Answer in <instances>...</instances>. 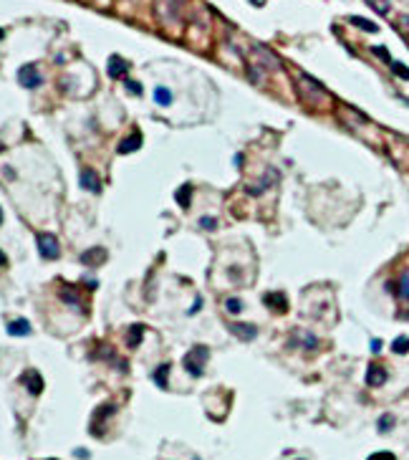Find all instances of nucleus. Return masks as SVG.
<instances>
[{
    "instance_id": "nucleus-18",
    "label": "nucleus",
    "mask_w": 409,
    "mask_h": 460,
    "mask_svg": "<svg viewBox=\"0 0 409 460\" xmlns=\"http://www.w3.org/2000/svg\"><path fill=\"white\" fill-rule=\"evenodd\" d=\"M366 5H369L374 13H379V15H389V10H392V0H366Z\"/></svg>"
},
{
    "instance_id": "nucleus-19",
    "label": "nucleus",
    "mask_w": 409,
    "mask_h": 460,
    "mask_svg": "<svg viewBox=\"0 0 409 460\" xmlns=\"http://www.w3.org/2000/svg\"><path fill=\"white\" fill-rule=\"evenodd\" d=\"M142 336H144V326L142 324H134L132 331H129V336H127V344L134 349V347H139V344H142Z\"/></svg>"
},
{
    "instance_id": "nucleus-32",
    "label": "nucleus",
    "mask_w": 409,
    "mask_h": 460,
    "mask_svg": "<svg viewBox=\"0 0 409 460\" xmlns=\"http://www.w3.org/2000/svg\"><path fill=\"white\" fill-rule=\"evenodd\" d=\"M372 51H374V53H377L379 58H384V61H389V63H394V61L389 58V53H387V48H384V46H374Z\"/></svg>"
},
{
    "instance_id": "nucleus-22",
    "label": "nucleus",
    "mask_w": 409,
    "mask_h": 460,
    "mask_svg": "<svg viewBox=\"0 0 409 460\" xmlns=\"http://www.w3.org/2000/svg\"><path fill=\"white\" fill-rule=\"evenodd\" d=\"M397 296L409 301V273H402L399 276V283H397Z\"/></svg>"
},
{
    "instance_id": "nucleus-8",
    "label": "nucleus",
    "mask_w": 409,
    "mask_h": 460,
    "mask_svg": "<svg viewBox=\"0 0 409 460\" xmlns=\"http://www.w3.org/2000/svg\"><path fill=\"white\" fill-rule=\"evenodd\" d=\"M23 385L28 387L30 395H40V392H43V377H40L35 369H30V372L23 374Z\"/></svg>"
},
{
    "instance_id": "nucleus-39",
    "label": "nucleus",
    "mask_w": 409,
    "mask_h": 460,
    "mask_svg": "<svg viewBox=\"0 0 409 460\" xmlns=\"http://www.w3.org/2000/svg\"><path fill=\"white\" fill-rule=\"evenodd\" d=\"M0 38H3V30H0Z\"/></svg>"
},
{
    "instance_id": "nucleus-25",
    "label": "nucleus",
    "mask_w": 409,
    "mask_h": 460,
    "mask_svg": "<svg viewBox=\"0 0 409 460\" xmlns=\"http://www.w3.org/2000/svg\"><path fill=\"white\" fill-rule=\"evenodd\" d=\"M167 372H170V364H162L157 372H154V382L159 387H167Z\"/></svg>"
},
{
    "instance_id": "nucleus-41",
    "label": "nucleus",
    "mask_w": 409,
    "mask_h": 460,
    "mask_svg": "<svg viewBox=\"0 0 409 460\" xmlns=\"http://www.w3.org/2000/svg\"><path fill=\"white\" fill-rule=\"evenodd\" d=\"M53 460H56V458H53Z\"/></svg>"
},
{
    "instance_id": "nucleus-20",
    "label": "nucleus",
    "mask_w": 409,
    "mask_h": 460,
    "mask_svg": "<svg viewBox=\"0 0 409 460\" xmlns=\"http://www.w3.org/2000/svg\"><path fill=\"white\" fill-rule=\"evenodd\" d=\"M270 182H273V172H268V175H265L260 182L250 185V187H248V193H250V195H260V193H265V190L270 187Z\"/></svg>"
},
{
    "instance_id": "nucleus-40",
    "label": "nucleus",
    "mask_w": 409,
    "mask_h": 460,
    "mask_svg": "<svg viewBox=\"0 0 409 460\" xmlns=\"http://www.w3.org/2000/svg\"><path fill=\"white\" fill-rule=\"evenodd\" d=\"M0 149H3V147H0Z\"/></svg>"
},
{
    "instance_id": "nucleus-26",
    "label": "nucleus",
    "mask_w": 409,
    "mask_h": 460,
    "mask_svg": "<svg viewBox=\"0 0 409 460\" xmlns=\"http://www.w3.org/2000/svg\"><path fill=\"white\" fill-rule=\"evenodd\" d=\"M225 311L227 314H240L242 311V301L240 298H227L225 301Z\"/></svg>"
},
{
    "instance_id": "nucleus-37",
    "label": "nucleus",
    "mask_w": 409,
    "mask_h": 460,
    "mask_svg": "<svg viewBox=\"0 0 409 460\" xmlns=\"http://www.w3.org/2000/svg\"><path fill=\"white\" fill-rule=\"evenodd\" d=\"M0 225H3V210H0Z\"/></svg>"
},
{
    "instance_id": "nucleus-38",
    "label": "nucleus",
    "mask_w": 409,
    "mask_h": 460,
    "mask_svg": "<svg viewBox=\"0 0 409 460\" xmlns=\"http://www.w3.org/2000/svg\"><path fill=\"white\" fill-rule=\"evenodd\" d=\"M253 3H255V5H260V3H263V0H253Z\"/></svg>"
},
{
    "instance_id": "nucleus-7",
    "label": "nucleus",
    "mask_w": 409,
    "mask_h": 460,
    "mask_svg": "<svg viewBox=\"0 0 409 460\" xmlns=\"http://www.w3.org/2000/svg\"><path fill=\"white\" fill-rule=\"evenodd\" d=\"M78 182H81V187H84V190H89V193H101V180H99V175H96L91 167H84V170H81Z\"/></svg>"
},
{
    "instance_id": "nucleus-17",
    "label": "nucleus",
    "mask_w": 409,
    "mask_h": 460,
    "mask_svg": "<svg viewBox=\"0 0 409 460\" xmlns=\"http://www.w3.org/2000/svg\"><path fill=\"white\" fill-rule=\"evenodd\" d=\"M154 101H157L159 106H170V104H172V91H170L167 86H157V89H154Z\"/></svg>"
},
{
    "instance_id": "nucleus-2",
    "label": "nucleus",
    "mask_w": 409,
    "mask_h": 460,
    "mask_svg": "<svg viewBox=\"0 0 409 460\" xmlns=\"http://www.w3.org/2000/svg\"><path fill=\"white\" fill-rule=\"evenodd\" d=\"M182 10H185V0H154V13L165 25L180 23Z\"/></svg>"
},
{
    "instance_id": "nucleus-12",
    "label": "nucleus",
    "mask_w": 409,
    "mask_h": 460,
    "mask_svg": "<svg viewBox=\"0 0 409 460\" xmlns=\"http://www.w3.org/2000/svg\"><path fill=\"white\" fill-rule=\"evenodd\" d=\"M106 260V250L104 248H91V250H86V253H81V263H86V265H101Z\"/></svg>"
},
{
    "instance_id": "nucleus-14",
    "label": "nucleus",
    "mask_w": 409,
    "mask_h": 460,
    "mask_svg": "<svg viewBox=\"0 0 409 460\" xmlns=\"http://www.w3.org/2000/svg\"><path fill=\"white\" fill-rule=\"evenodd\" d=\"M8 334L10 336H28L30 334V324L25 319H15V321L8 324Z\"/></svg>"
},
{
    "instance_id": "nucleus-30",
    "label": "nucleus",
    "mask_w": 409,
    "mask_h": 460,
    "mask_svg": "<svg viewBox=\"0 0 409 460\" xmlns=\"http://www.w3.org/2000/svg\"><path fill=\"white\" fill-rule=\"evenodd\" d=\"M397 28H399L404 35H409V13H404V15L397 18Z\"/></svg>"
},
{
    "instance_id": "nucleus-34",
    "label": "nucleus",
    "mask_w": 409,
    "mask_h": 460,
    "mask_svg": "<svg viewBox=\"0 0 409 460\" xmlns=\"http://www.w3.org/2000/svg\"><path fill=\"white\" fill-rule=\"evenodd\" d=\"M127 89H129V91H132V94H137V96H139V94H142V86H139V84H137V81H127Z\"/></svg>"
},
{
    "instance_id": "nucleus-15",
    "label": "nucleus",
    "mask_w": 409,
    "mask_h": 460,
    "mask_svg": "<svg viewBox=\"0 0 409 460\" xmlns=\"http://www.w3.org/2000/svg\"><path fill=\"white\" fill-rule=\"evenodd\" d=\"M349 23L356 25V28H361V30H366V33H379V25H377L374 20H366V18H361V15H351Z\"/></svg>"
},
{
    "instance_id": "nucleus-4",
    "label": "nucleus",
    "mask_w": 409,
    "mask_h": 460,
    "mask_svg": "<svg viewBox=\"0 0 409 460\" xmlns=\"http://www.w3.org/2000/svg\"><path fill=\"white\" fill-rule=\"evenodd\" d=\"M250 53H253V61L260 63L265 71H278V68H280V58H278L270 48H265L263 43H253V51H250Z\"/></svg>"
},
{
    "instance_id": "nucleus-29",
    "label": "nucleus",
    "mask_w": 409,
    "mask_h": 460,
    "mask_svg": "<svg viewBox=\"0 0 409 460\" xmlns=\"http://www.w3.org/2000/svg\"><path fill=\"white\" fill-rule=\"evenodd\" d=\"M200 228H202V230H215V228H217V220L210 218V215H202V218H200Z\"/></svg>"
},
{
    "instance_id": "nucleus-1",
    "label": "nucleus",
    "mask_w": 409,
    "mask_h": 460,
    "mask_svg": "<svg viewBox=\"0 0 409 460\" xmlns=\"http://www.w3.org/2000/svg\"><path fill=\"white\" fill-rule=\"evenodd\" d=\"M296 84H298L296 86L298 96L306 104H311V106H318V104H323L326 99H329V91L321 86V81H316L313 76H308V73H298L296 76Z\"/></svg>"
},
{
    "instance_id": "nucleus-5",
    "label": "nucleus",
    "mask_w": 409,
    "mask_h": 460,
    "mask_svg": "<svg viewBox=\"0 0 409 460\" xmlns=\"http://www.w3.org/2000/svg\"><path fill=\"white\" fill-rule=\"evenodd\" d=\"M35 240H38V253L46 260H56L61 255V245H58V238L53 233H38Z\"/></svg>"
},
{
    "instance_id": "nucleus-9",
    "label": "nucleus",
    "mask_w": 409,
    "mask_h": 460,
    "mask_svg": "<svg viewBox=\"0 0 409 460\" xmlns=\"http://www.w3.org/2000/svg\"><path fill=\"white\" fill-rule=\"evenodd\" d=\"M384 382H387V369L379 367V364H372L369 372H366V385H369V387H382Z\"/></svg>"
},
{
    "instance_id": "nucleus-36",
    "label": "nucleus",
    "mask_w": 409,
    "mask_h": 460,
    "mask_svg": "<svg viewBox=\"0 0 409 460\" xmlns=\"http://www.w3.org/2000/svg\"><path fill=\"white\" fill-rule=\"evenodd\" d=\"M5 265H8V258H5L3 250H0V268H5Z\"/></svg>"
},
{
    "instance_id": "nucleus-6",
    "label": "nucleus",
    "mask_w": 409,
    "mask_h": 460,
    "mask_svg": "<svg viewBox=\"0 0 409 460\" xmlns=\"http://www.w3.org/2000/svg\"><path fill=\"white\" fill-rule=\"evenodd\" d=\"M18 81L25 89H35V86H40V73H38V68L33 63H28V66H23L18 71Z\"/></svg>"
},
{
    "instance_id": "nucleus-11",
    "label": "nucleus",
    "mask_w": 409,
    "mask_h": 460,
    "mask_svg": "<svg viewBox=\"0 0 409 460\" xmlns=\"http://www.w3.org/2000/svg\"><path fill=\"white\" fill-rule=\"evenodd\" d=\"M127 71H129V63L121 58V56H111L109 58V76L111 79H121V76H127Z\"/></svg>"
},
{
    "instance_id": "nucleus-35",
    "label": "nucleus",
    "mask_w": 409,
    "mask_h": 460,
    "mask_svg": "<svg viewBox=\"0 0 409 460\" xmlns=\"http://www.w3.org/2000/svg\"><path fill=\"white\" fill-rule=\"evenodd\" d=\"M372 352H374V354L382 352V339H372Z\"/></svg>"
},
{
    "instance_id": "nucleus-31",
    "label": "nucleus",
    "mask_w": 409,
    "mask_h": 460,
    "mask_svg": "<svg viewBox=\"0 0 409 460\" xmlns=\"http://www.w3.org/2000/svg\"><path fill=\"white\" fill-rule=\"evenodd\" d=\"M366 460H397V455H394V453H389V450H382V453H374V455H369Z\"/></svg>"
},
{
    "instance_id": "nucleus-28",
    "label": "nucleus",
    "mask_w": 409,
    "mask_h": 460,
    "mask_svg": "<svg viewBox=\"0 0 409 460\" xmlns=\"http://www.w3.org/2000/svg\"><path fill=\"white\" fill-rule=\"evenodd\" d=\"M392 71L399 76V79H404V81H409V68L404 66V63H399V61H394L392 63Z\"/></svg>"
},
{
    "instance_id": "nucleus-10",
    "label": "nucleus",
    "mask_w": 409,
    "mask_h": 460,
    "mask_svg": "<svg viewBox=\"0 0 409 460\" xmlns=\"http://www.w3.org/2000/svg\"><path fill=\"white\" fill-rule=\"evenodd\" d=\"M230 334L237 336V339H242V341H253L258 336V329L253 324H232L230 326Z\"/></svg>"
},
{
    "instance_id": "nucleus-3",
    "label": "nucleus",
    "mask_w": 409,
    "mask_h": 460,
    "mask_svg": "<svg viewBox=\"0 0 409 460\" xmlns=\"http://www.w3.org/2000/svg\"><path fill=\"white\" fill-rule=\"evenodd\" d=\"M207 357H210V352H207V347H195L187 357H185V369L192 374V377H200L202 374V369H204V362H207Z\"/></svg>"
},
{
    "instance_id": "nucleus-23",
    "label": "nucleus",
    "mask_w": 409,
    "mask_h": 460,
    "mask_svg": "<svg viewBox=\"0 0 409 460\" xmlns=\"http://www.w3.org/2000/svg\"><path fill=\"white\" fill-rule=\"evenodd\" d=\"M190 195H192V187L190 185H182L180 187V193H177V203H180V208H190Z\"/></svg>"
},
{
    "instance_id": "nucleus-33",
    "label": "nucleus",
    "mask_w": 409,
    "mask_h": 460,
    "mask_svg": "<svg viewBox=\"0 0 409 460\" xmlns=\"http://www.w3.org/2000/svg\"><path fill=\"white\" fill-rule=\"evenodd\" d=\"M303 344H306V349H313L316 344H318V339H316V336H311V334H306V336H303Z\"/></svg>"
},
{
    "instance_id": "nucleus-16",
    "label": "nucleus",
    "mask_w": 409,
    "mask_h": 460,
    "mask_svg": "<svg viewBox=\"0 0 409 460\" xmlns=\"http://www.w3.org/2000/svg\"><path fill=\"white\" fill-rule=\"evenodd\" d=\"M263 301H265L268 306H278V311H285V309H288V298H285L283 293H265Z\"/></svg>"
},
{
    "instance_id": "nucleus-27",
    "label": "nucleus",
    "mask_w": 409,
    "mask_h": 460,
    "mask_svg": "<svg viewBox=\"0 0 409 460\" xmlns=\"http://www.w3.org/2000/svg\"><path fill=\"white\" fill-rule=\"evenodd\" d=\"M392 425H394V415H382L379 417V433H389L392 430Z\"/></svg>"
},
{
    "instance_id": "nucleus-13",
    "label": "nucleus",
    "mask_w": 409,
    "mask_h": 460,
    "mask_svg": "<svg viewBox=\"0 0 409 460\" xmlns=\"http://www.w3.org/2000/svg\"><path fill=\"white\" fill-rule=\"evenodd\" d=\"M139 147H142V134L134 132L129 139H124V142L119 144V155H129V152H137Z\"/></svg>"
},
{
    "instance_id": "nucleus-21",
    "label": "nucleus",
    "mask_w": 409,
    "mask_h": 460,
    "mask_svg": "<svg viewBox=\"0 0 409 460\" xmlns=\"http://www.w3.org/2000/svg\"><path fill=\"white\" fill-rule=\"evenodd\" d=\"M248 76H250V81H255V84H263V79H265V68L260 66V63H250V68H248Z\"/></svg>"
},
{
    "instance_id": "nucleus-24",
    "label": "nucleus",
    "mask_w": 409,
    "mask_h": 460,
    "mask_svg": "<svg viewBox=\"0 0 409 460\" xmlns=\"http://www.w3.org/2000/svg\"><path fill=\"white\" fill-rule=\"evenodd\" d=\"M392 349H394L397 354H407V352H409V336H397V339L392 341Z\"/></svg>"
}]
</instances>
